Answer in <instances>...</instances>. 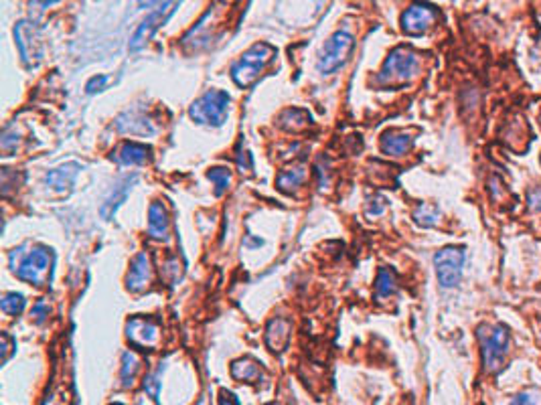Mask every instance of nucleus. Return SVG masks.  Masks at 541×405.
<instances>
[{
    "mask_svg": "<svg viewBox=\"0 0 541 405\" xmlns=\"http://www.w3.org/2000/svg\"><path fill=\"white\" fill-rule=\"evenodd\" d=\"M309 124H311V116L302 110H286L280 116V126L284 130H290V132L304 130Z\"/></svg>",
    "mask_w": 541,
    "mask_h": 405,
    "instance_id": "22",
    "label": "nucleus"
},
{
    "mask_svg": "<svg viewBox=\"0 0 541 405\" xmlns=\"http://www.w3.org/2000/svg\"><path fill=\"white\" fill-rule=\"evenodd\" d=\"M395 290H397L395 274L390 268H381L378 274V280H375V298L378 300H385V298L394 296Z\"/></svg>",
    "mask_w": 541,
    "mask_h": 405,
    "instance_id": "21",
    "label": "nucleus"
},
{
    "mask_svg": "<svg viewBox=\"0 0 541 405\" xmlns=\"http://www.w3.org/2000/svg\"><path fill=\"white\" fill-rule=\"evenodd\" d=\"M413 219H416L420 225L434 227L440 221V213H438L436 207H432V205H422V207H418V211L413 213Z\"/></svg>",
    "mask_w": 541,
    "mask_h": 405,
    "instance_id": "25",
    "label": "nucleus"
},
{
    "mask_svg": "<svg viewBox=\"0 0 541 405\" xmlns=\"http://www.w3.org/2000/svg\"><path fill=\"white\" fill-rule=\"evenodd\" d=\"M170 233V217L161 201H154L148 209V235L152 239H166Z\"/></svg>",
    "mask_w": 541,
    "mask_h": 405,
    "instance_id": "14",
    "label": "nucleus"
},
{
    "mask_svg": "<svg viewBox=\"0 0 541 405\" xmlns=\"http://www.w3.org/2000/svg\"><path fill=\"white\" fill-rule=\"evenodd\" d=\"M237 164H240L242 173H244V170H249V168H251V161H249V154H247V152H240V158H237Z\"/></svg>",
    "mask_w": 541,
    "mask_h": 405,
    "instance_id": "35",
    "label": "nucleus"
},
{
    "mask_svg": "<svg viewBox=\"0 0 541 405\" xmlns=\"http://www.w3.org/2000/svg\"><path fill=\"white\" fill-rule=\"evenodd\" d=\"M15 39H17V47L23 55V59L29 65H37L41 59V37L33 23L29 20H20L15 29Z\"/></svg>",
    "mask_w": 541,
    "mask_h": 405,
    "instance_id": "11",
    "label": "nucleus"
},
{
    "mask_svg": "<svg viewBox=\"0 0 541 405\" xmlns=\"http://www.w3.org/2000/svg\"><path fill=\"white\" fill-rule=\"evenodd\" d=\"M173 11H175V2H166L164 6L156 8L152 15H148L142 20V25L136 29L134 37L130 39V51H140V49L144 47L148 41L152 39V35L161 29V25H163L164 20L173 15Z\"/></svg>",
    "mask_w": 541,
    "mask_h": 405,
    "instance_id": "10",
    "label": "nucleus"
},
{
    "mask_svg": "<svg viewBox=\"0 0 541 405\" xmlns=\"http://www.w3.org/2000/svg\"><path fill=\"white\" fill-rule=\"evenodd\" d=\"M304 178H306V168L304 166H294V168L284 170L278 177V180H276V185H278L280 191L290 193V191H296L304 182Z\"/></svg>",
    "mask_w": 541,
    "mask_h": 405,
    "instance_id": "20",
    "label": "nucleus"
},
{
    "mask_svg": "<svg viewBox=\"0 0 541 405\" xmlns=\"http://www.w3.org/2000/svg\"><path fill=\"white\" fill-rule=\"evenodd\" d=\"M527 205H529V209L531 211H540L541 213V187L529 191V194H527Z\"/></svg>",
    "mask_w": 541,
    "mask_h": 405,
    "instance_id": "30",
    "label": "nucleus"
},
{
    "mask_svg": "<svg viewBox=\"0 0 541 405\" xmlns=\"http://www.w3.org/2000/svg\"><path fill=\"white\" fill-rule=\"evenodd\" d=\"M158 375H161V369L152 375H148L147 381H144V389L150 393L152 399H158V387H161V381H158Z\"/></svg>",
    "mask_w": 541,
    "mask_h": 405,
    "instance_id": "28",
    "label": "nucleus"
},
{
    "mask_svg": "<svg viewBox=\"0 0 541 405\" xmlns=\"http://www.w3.org/2000/svg\"><path fill=\"white\" fill-rule=\"evenodd\" d=\"M434 266H436V275L442 288H454L459 286L462 278V268H464V249L456 245L442 247L434 256Z\"/></svg>",
    "mask_w": 541,
    "mask_h": 405,
    "instance_id": "6",
    "label": "nucleus"
},
{
    "mask_svg": "<svg viewBox=\"0 0 541 405\" xmlns=\"http://www.w3.org/2000/svg\"><path fill=\"white\" fill-rule=\"evenodd\" d=\"M152 282V261L147 251H140L132 259L130 272L126 275V286L130 292L147 290Z\"/></svg>",
    "mask_w": 541,
    "mask_h": 405,
    "instance_id": "12",
    "label": "nucleus"
},
{
    "mask_svg": "<svg viewBox=\"0 0 541 405\" xmlns=\"http://www.w3.org/2000/svg\"><path fill=\"white\" fill-rule=\"evenodd\" d=\"M134 182H136V177L126 178L124 182H120L118 187H114V193L106 199V203H104V207H101V215H104L106 219H110V217L116 213V209L126 201V197H128V193H130V187L134 185Z\"/></svg>",
    "mask_w": 541,
    "mask_h": 405,
    "instance_id": "19",
    "label": "nucleus"
},
{
    "mask_svg": "<svg viewBox=\"0 0 541 405\" xmlns=\"http://www.w3.org/2000/svg\"><path fill=\"white\" fill-rule=\"evenodd\" d=\"M156 2H161V0H138L140 6H152V4H156Z\"/></svg>",
    "mask_w": 541,
    "mask_h": 405,
    "instance_id": "37",
    "label": "nucleus"
},
{
    "mask_svg": "<svg viewBox=\"0 0 541 405\" xmlns=\"http://www.w3.org/2000/svg\"><path fill=\"white\" fill-rule=\"evenodd\" d=\"M353 45H355V41H353V37H351L349 32H335L327 41L323 53H321L318 71L325 73V75H330V73H335L339 67H343L344 61H347L349 55H351V51H353Z\"/></svg>",
    "mask_w": 541,
    "mask_h": 405,
    "instance_id": "7",
    "label": "nucleus"
},
{
    "mask_svg": "<svg viewBox=\"0 0 541 405\" xmlns=\"http://www.w3.org/2000/svg\"><path fill=\"white\" fill-rule=\"evenodd\" d=\"M0 308H2L4 314H13V316L20 314L23 308H25V298L20 294H6L0 302Z\"/></svg>",
    "mask_w": 541,
    "mask_h": 405,
    "instance_id": "26",
    "label": "nucleus"
},
{
    "mask_svg": "<svg viewBox=\"0 0 541 405\" xmlns=\"http://www.w3.org/2000/svg\"><path fill=\"white\" fill-rule=\"evenodd\" d=\"M420 69V57L410 47H395L379 71V85H402L410 81Z\"/></svg>",
    "mask_w": 541,
    "mask_h": 405,
    "instance_id": "3",
    "label": "nucleus"
},
{
    "mask_svg": "<svg viewBox=\"0 0 541 405\" xmlns=\"http://www.w3.org/2000/svg\"><path fill=\"white\" fill-rule=\"evenodd\" d=\"M31 316H33L37 323H43L45 320V316H49V304L47 302H37L31 310Z\"/></svg>",
    "mask_w": 541,
    "mask_h": 405,
    "instance_id": "29",
    "label": "nucleus"
},
{
    "mask_svg": "<svg viewBox=\"0 0 541 405\" xmlns=\"http://www.w3.org/2000/svg\"><path fill=\"white\" fill-rule=\"evenodd\" d=\"M180 274H182V270H180L179 259L177 258H170L166 263H164L163 275L168 280V282H170V284H175V282L180 278Z\"/></svg>",
    "mask_w": 541,
    "mask_h": 405,
    "instance_id": "27",
    "label": "nucleus"
},
{
    "mask_svg": "<svg viewBox=\"0 0 541 405\" xmlns=\"http://www.w3.org/2000/svg\"><path fill=\"white\" fill-rule=\"evenodd\" d=\"M228 108H230V96L219 89H211L195 99V104L189 110V116L197 124L221 126L228 118Z\"/></svg>",
    "mask_w": 541,
    "mask_h": 405,
    "instance_id": "5",
    "label": "nucleus"
},
{
    "mask_svg": "<svg viewBox=\"0 0 541 405\" xmlns=\"http://www.w3.org/2000/svg\"><path fill=\"white\" fill-rule=\"evenodd\" d=\"M140 365H142V361L136 353H132V351L124 353V356H122V385L124 387H130L134 383L136 373L140 371Z\"/></svg>",
    "mask_w": 541,
    "mask_h": 405,
    "instance_id": "23",
    "label": "nucleus"
},
{
    "mask_svg": "<svg viewBox=\"0 0 541 405\" xmlns=\"http://www.w3.org/2000/svg\"><path fill=\"white\" fill-rule=\"evenodd\" d=\"M77 170H80V164L69 162V164H63V166H59L55 170H49L45 180H47V185H49L51 189H55V191H67L73 185L75 177H77Z\"/></svg>",
    "mask_w": 541,
    "mask_h": 405,
    "instance_id": "18",
    "label": "nucleus"
},
{
    "mask_svg": "<svg viewBox=\"0 0 541 405\" xmlns=\"http://www.w3.org/2000/svg\"><path fill=\"white\" fill-rule=\"evenodd\" d=\"M106 83H108V77H106V75L92 77V80H89V83H87V94H96V92H99V89H101Z\"/></svg>",
    "mask_w": 541,
    "mask_h": 405,
    "instance_id": "32",
    "label": "nucleus"
},
{
    "mask_svg": "<svg viewBox=\"0 0 541 405\" xmlns=\"http://www.w3.org/2000/svg\"><path fill=\"white\" fill-rule=\"evenodd\" d=\"M231 377L237 379V381H244V383H258V381H262L263 371L258 361H254L249 356H244V359L233 361Z\"/></svg>",
    "mask_w": 541,
    "mask_h": 405,
    "instance_id": "17",
    "label": "nucleus"
},
{
    "mask_svg": "<svg viewBox=\"0 0 541 405\" xmlns=\"http://www.w3.org/2000/svg\"><path fill=\"white\" fill-rule=\"evenodd\" d=\"M112 158L118 164H124V166L144 164V162L150 161V148L144 144H138V142H126L116 150Z\"/></svg>",
    "mask_w": 541,
    "mask_h": 405,
    "instance_id": "16",
    "label": "nucleus"
},
{
    "mask_svg": "<svg viewBox=\"0 0 541 405\" xmlns=\"http://www.w3.org/2000/svg\"><path fill=\"white\" fill-rule=\"evenodd\" d=\"M17 251V249H15ZM18 261L13 266L15 274L33 286H45L49 284L51 270H53V251L45 245H33L29 251H17Z\"/></svg>",
    "mask_w": 541,
    "mask_h": 405,
    "instance_id": "1",
    "label": "nucleus"
},
{
    "mask_svg": "<svg viewBox=\"0 0 541 405\" xmlns=\"http://www.w3.org/2000/svg\"><path fill=\"white\" fill-rule=\"evenodd\" d=\"M411 144H413V138L402 130H390L381 136V150L387 156H404L406 152H410Z\"/></svg>",
    "mask_w": 541,
    "mask_h": 405,
    "instance_id": "15",
    "label": "nucleus"
},
{
    "mask_svg": "<svg viewBox=\"0 0 541 405\" xmlns=\"http://www.w3.org/2000/svg\"><path fill=\"white\" fill-rule=\"evenodd\" d=\"M276 55V49L268 43H256L254 47H249L242 55V59L231 67V77L240 85V87H247L254 81L260 77L266 65L270 63Z\"/></svg>",
    "mask_w": 541,
    "mask_h": 405,
    "instance_id": "4",
    "label": "nucleus"
},
{
    "mask_svg": "<svg viewBox=\"0 0 541 405\" xmlns=\"http://www.w3.org/2000/svg\"><path fill=\"white\" fill-rule=\"evenodd\" d=\"M292 335V323L288 318H272L266 326V344L272 353H282Z\"/></svg>",
    "mask_w": 541,
    "mask_h": 405,
    "instance_id": "13",
    "label": "nucleus"
},
{
    "mask_svg": "<svg viewBox=\"0 0 541 405\" xmlns=\"http://www.w3.org/2000/svg\"><path fill=\"white\" fill-rule=\"evenodd\" d=\"M511 405H541L531 393H519L513 401H511Z\"/></svg>",
    "mask_w": 541,
    "mask_h": 405,
    "instance_id": "31",
    "label": "nucleus"
},
{
    "mask_svg": "<svg viewBox=\"0 0 541 405\" xmlns=\"http://www.w3.org/2000/svg\"><path fill=\"white\" fill-rule=\"evenodd\" d=\"M55 2H59V0H31V8H37V11H45L47 6L51 4H55Z\"/></svg>",
    "mask_w": 541,
    "mask_h": 405,
    "instance_id": "36",
    "label": "nucleus"
},
{
    "mask_svg": "<svg viewBox=\"0 0 541 405\" xmlns=\"http://www.w3.org/2000/svg\"><path fill=\"white\" fill-rule=\"evenodd\" d=\"M207 178L215 185V194L219 197V194H223L228 191V187H230L231 182V173L228 168H211L207 173Z\"/></svg>",
    "mask_w": 541,
    "mask_h": 405,
    "instance_id": "24",
    "label": "nucleus"
},
{
    "mask_svg": "<svg viewBox=\"0 0 541 405\" xmlns=\"http://www.w3.org/2000/svg\"><path fill=\"white\" fill-rule=\"evenodd\" d=\"M126 337L134 347L140 349H154L161 340V328L158 323L144 316H134L126 324Z\"/></svg>",
    "mask_w": 541,
    "mask_h": 405,
    "instance_id": "9",
    "label": "nucleus"
},
{
    "mask_svg": "<svg viewBox=\"0 0 541 405\" xmlns=\"http://www.w3.org/2000/svg\"><path fill=\"white\" fill-rule=\"evenodd\" d=\"M485 371L497 375L505 367L509 355V332L503 324H485L478 328Z\"/></svg>",
    "mask_w": 541,
    "mask_h": 405,
    "instance_id": "2",
    "label": "nucleus"
},
{
    "mask_svg": "<svg viewBox=\"0 0 541 405\" xmlns=\"http://www.w3.org/2000/svg\"><path fill=\"white\" fill-rule=\"evenodd\" d=\"M438 20V11L426 2H416L402 15V29L406 35H424Z\"/></svg>",
    "mask_w": 541,
    "mask_h": 405,
    "instance_id": "8",
    "label": "nucleus"
},
{
    "mask_svg": "<svg viewBox=\"0 0 541 405\" xmlns=\"http://www.w3.org/2000/svg\"><path fill=\"white\" fill-rule=\"evenodd\" d=\"M2 342H4V344H2V361L6 363V361H8V355H11V351H13V349H11L13 340H11L8 335H2Z\"/></svg>",
    "mask_w": 541,
    "mask_h": 405,
    "instance_id": "34",
    "label": "nucleus"
},
{
    "mask_svg": "<svg viewBox=\"0 0 541 405\" xmlns=\"http://www.w3.org/2000/svg\"><path fill=\"white\" fill-rule=\"evenodd\" d=\"M219 405H240V401L235 399V395L230 393V391H221V397H219Z\"/></svg>",
    "mask_w": 541,
    "mask_h": 405,
    "instance_id": "33",
    "label": "nucleus"
}]
</instances>
